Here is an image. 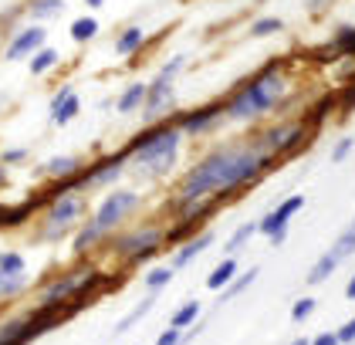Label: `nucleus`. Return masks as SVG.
Returning a JSON list of instances; mask_svg holds the SVG:
<instances>
[{"label": "nucleus", "instance_id": "1", "mask_svg": "<svg viewBox=\"0 0 355 345\" xmlns=\"http://www.w3.org/2000/svg\"><path fill=\"white\" fill-rule=\"evenodd\" d=\"M271 162L274 156L257 149L254 142H247V146H220L183 176V183H180V210H190V207L203 203V200L234 196L241 186L254 183L261 173H268Z\"/></svg>", "mask_w": 355, "mask_h": 345}, {"label": "nucleus", "instance_id": "2", "mask_svg": "<svg viewBox=\"0 0 355 345\" xmlns=\"http://www.w3.org/2000/svg\"><path fill=\"white\" fill-rule=\"evenodd\" d=\"M284 92H288V78L281 75V61H271V65H264L247 85H241L230 95L227 119H234V122H254V119L268 115L284 99Z\"/></svg>", "mask_w": 355, "mask_h": 345}, {"label": "nucleus", "instance_id": "3", "mask_svg": "<svg viewBox=\"0 0 355 345\" xmlns=\"http://www.w3.org/2000/svg\"><path fill=\"white\" fill-rule=\"evenodd\" d=\"M180 142H183V129L176 122H159L146 133H139L125 149L129 156L136 160V166L149 176H163L176 166V156H180Z\"/></svg>", "mask_w": 355, "mask_h": 345}, {"label": "nucleus", "instance_id": "4", "mask_svg": "<svg viewBox=\"0 0 355 345\" xmlns=\"http://www.w3.org/2000/svg\"><path fill=\"white\" fill-rule=\"evenodd\" d=\"M92 274H95V271H82V267H78V271H68V274L55 278V281L41 292V301H37V305H41V308H55V312L64 315V308L75 301V294L88 285Z\"/></svg>", "mask_w": 355, "mask_h": 345}, {"label": "nucleus", "instance_id": "5", "mask_svg": "<svg viewBox=\"0 0 355 345\" xmlns=\"http://www.w3.org/2000/svg\"><path fill=\"white\" fill-rule=\"evenodd\" d=\"M85 213V196L82 193H68V196H58L55 203L44 213V237H61L68 227H75Z\"/></svg>", "mask_w": 355, "mask_h": 345}, {"label": "nucleus", "instance_id": "6", "mask_svg": "<svg viewBox=\"0 0 355 345\" xmlns=\"http://www.w3.org/2000/svg\"><path fill=\"white\" fill-rule=\"evenodd\" d=\"M136 207H139V193H132V190H115V193H109V196L98 203L92 224H95L102 234H109V230H115V227L129 217V210H136Z\"/></svg>", "mask_w": 355, "mask_h": 345}, {"label": "nucleus", "instance_id": "7", "mask_svg": "<svg viewBox=\"0 0 355 345\" xmlns=\"http://www.w3.org/2000/svg\"><path fill=\"white\" fill-rule=\"evenodd\" d=\"M308 142V129L301 126V122H284V126H274V129H268V133L261 135L254 146L257 149H264L268 156H288V153H295L298 146H304Z\"/></svg>", "mask_w": 355, "mask_h": 345}, {"label": "nucleus", "instance_id": "8", "mask_svg": "<svg viewBox=\"0 0 355 345\" xmlns=\"http://www.w3.org/2000/svg\"><path fill=\"white\" fill-rule=\"evenodd\" d=\"M159 240H166L159 227H146V230H136V234H125V237L115 240V254H122L129 264H142L159 251Z\"/></svg>", "mask_w": 355, "mask_h": 345}, {"label": "nucleus", "instance_id": "9", "mask_svg": "<svg viewBox=\"0 0 355 345\" xmlns=\"http://www.w3.org/2000/svg\"><path fill=\"white\" fill-rule=\"evenodd\" d=\"M301 207H304V196H301V193L288 196V200H281V203H277L264 220H257V224H261V234H264V237H271V244L277 247L281 240L288 237V224H291V217H295Z\"/></svg>", "mask_w": 355, "mask_h": 345}, {"label": "nucleus", "instance_id": "10", "mask_svg": "<svg viewBox=\"0 0 355 345\" xmlns=\"http://www.w3.org/2000/svg\"><path fill=\"white\" fill-rule=\"evenodd\" d=\"M125 160H129V149H119V153H112V156H105V160L92 162V166L82 173V193L115 183V180L122 176V169H125Z\"/></svg>", "mask_w": 355, "mask_h": 345}, {"label": "nucleus", "instance_id": "11", "mask_svg": "<svg viewBox=\"0 0 355 345\" xmlns=\"http://www.w3.org/2000/svg\"><path fill=\"white\" fill-rule=\"evenodd\" d=\"M223 115H227V106H223V102H210V106H203V108L183 112V115L176 119V126L183 129V135H203V133H210Z\"/></svg>", "mask_w": 355, "mask_h": 345}, {"label": "nucleus", "instance_id": "12", "mask_svg": "<svg viewBox=\"0 0 355 345\" xmlns=\"http://www.w3.org/2000/svg\"><path fill=\"white\" fill-rule=\"evenodd\" d=\"M44 31L34 24V27H24V31H17L14 37H10V44H7V51H3V58L7 61H21V58H34V54L44 48Z\"/></svg>", "mask_w": 355, "mask_h": 345}, {"label": "nucleus", "instance_id": "13", "mask_svg": "<svg viewBox=\"0 0 355 345\" xmlns=\"http://www.w3.org/2000/svg\"><path fill=\"white\" fill-rule=\"evenodd\" d=\"M176 102V92H173V81L163 78V75H156V78L149 81V99H146V108H142V115L146 119H159L163 112H169Z\"/></svg>", "mask_w": 355, "mask_h": 345}, {"label": "nucleus", "instance_id": "14", "mask_svg": "<svg viewBox=\"0 0 355 345\" xmlns=\"http://www.w3.org/2000/svg\"><path fill=\"white\" fill-rule=\"evenodd\" d=\"M78 112H82V99H78V92H75L71 85H64L55 99H51V122H55V126H68Z\"/></svg>", "mask_w": 355, "mask_h": 345}, {"label": "nucleus", "instance_id": "15", "mask_svg": "<svg viewBox=\"0 0 355 345\" xmlns=\"http://www.w3.org/2000/svg\"><path fill=\"white\" fill-rule=\"evenodd\" d=\"M210 244H214V230H203V234L190 237L187 244H180V251L173 254V267H187L193 258H200V254H203Z\"/></svg>", "mask_w": 355, "mask_h": 345}, {"label": "nucleus", "instance_id": "16", "mask_svg": "<svg viewBox=\"0 0 355 345\" xmlns=\"http://www.w3.org/2000/svg\"><path fill=\"white\" fill-rule=\"evenodd\" d=\"M146 99H149V85H142V81H132L122 95H119V102L115 108L122 112V115H132V112H142L146 108Z\"/></svg>", "mask_w": 355, "mask_h": 345}, {"label": "nucleus", "instance_id": "17", "mask_svg": "<svg viewBox=\"0 0 355 345\" xmlns=\"http://www.w3.org/2000/svg\"><path fill=\"white\" fill-rule=\"evenodd\" d=\"M44 173L55 180V183H61V180H75V176H82V160L78 156H55V160L44 166Z\"/></svg>", "mask_w": 355, "mask_h": 345}, {"label": "nucleus", "instance_id": "18", "mask_svg": "<svg viewBox=\"0 0 355 345\" xmlns=\"http://www.w3.org/2000/svg\"><path fill=\"white\" fill-rule=\"evenodd\" d=\"M234 274H237V258H223L214 271H210V278H207V288L210 292H220V288H230L234 285Z\"/></svg>", "mask_w": 355, "mask_h": 345}, {"label": "nucleus", "instance_id": "19", "mask_svg": "<svg viewBox=\"0 0 355 345\" xmlns=\"http://www.w3.org/2000/svg\"><path fill=\"white\" fill-rule=\"evenodd\" d=\"M146 44V31L142 27H125L119 37H115V54H122V58H129V54H136L139 48Z\"/></svg>", "mask_w": 355, "mask_h": 345}, {"label": "nucleus", "instance_id": "20", "mask_svg": "<svg viewBox=\"0 0 355 345\" xmlns=\"http://www.w3.org/2000/svg\"><path fill=\"white\" fill-rule=\"evenodd\" d=\"M338 264H342V261H338L331 251H325V254L311 264V271H308V285H322V281H328V278L335 274V267Z\"/></svg>", "mask_w": 355, "mask_h": 345}, {"label": "nucleus", "instance_id": "21", "mask_svg": "<svg viewBox=\"0 0 355 345\" xmlns=\"http://www.w3.org/2000/svg\"><path fill=\"white\" fill-rule=\"evenodd\" d=\"M254 234H261V224H241V227L230 234V240H227V258H237Z\"/></svg>", "mask_w": 355, "mask_h": 345}, {"label": "nucleus", "instance_id": "22", "mask_svg": "<svg viewBox=\"0 0 355 345\" xmlns=\"http://www.w3.org/2000/svg\"><path fill=\"white\" fill-rule=\"evenodd\" d=\"M153 305H156V298H153V294H149V298H142V301H139V305L129 312V315H125V319H119V325H115V335H125V332H129L136 321H142L149 312H153Z\"/></svg>", "mask_w": 355, "mask_h": 345}, {"label": "nucleus", "instance_id": "23", "mask_svg": "<svg viewBox=\"0 0 355 345\" xmlns=\"http://www.w3.org/2000/svg\"><path fill=\"white\" fill-rule=\"evenodd\" d=\"M0 271L7 278H24L28 274V261L21 251H0Z\"/></svg>", "mask_w": 355, "mask_h": 345}, {"label": "nucleus", "instance_id": "24", "mask_svg": "<svg viewBox=\"0 0 355 345\" xmlns=\"http://www.w3.org/2000/svg\"><path fill=\"white\" fill-rule=\"evenodd\" d=\"M328 251H331V254H335L338 261H345V258H352V254H355V217L349 220V227H345V230L338 234V240H335V244H331Z\"/></svg>", "mask_w": 355, "mask_h": 345}, {"label": "nucleus", "instance_id": "25", "mask_svg": "<svg viewBox=\"0 0 355 345\" xmlns=\"http://www.w3.org/2000/svg\"><path fill=\"white\" fill-rule=\"evenodd\" d=\"M200 301H187L183 308H176L173 312V319H169V328H190V325H196L200 321Z\"/></svg>", "mask_w": 355, "mask_h": 345}, {"label": "nucleus", "instance_id": "26", "mask_svg": "<svg viewBox=\"0 0 355 345\" xmlns=\"http://www.w3.org/2000/svg\"><path fill=\"white\" fill-rule=\"evenodd\" d=\"M58 61H61V54H58L55 48H48V44H44L41 51L31 58V75H48V71L55 68Z\"/></svg>", "mask_w": 355, "mask_h": 345}, {"label": "nucleus", "instance_id": "27", "mask_svg": "<svg viewBox=\"0 0 355 345\" xmlns=\"http://www.w3.org/2000/svg\"><path fill=\"white\" fill-rule=\"evenodd\" d=\"M102 237H105V234H102V230L88 220L82 230H78V237H75V254H78V258H82V254H88V251H92V247H95Z\"/></svg>", "mask_w": 355, "mask_h": 345}, {"label": "nucleus", "instance_id": "28", "mask_svg": "<svg viewBox=\"0 0 355 345\" xmlns=\"http://www.w3.org/2000/svg\"><path fill=\"white\" fill-rule=\"evenodd\" d=\"M331 51L345 54V58H355V27H338L335 37H331Z\"/></svg>", "mask_w": 355, "mask_h": 345}, {"label": "nucleus", "instance_id": "29", "mask_svg": "<svg viewBox=\"0 0 355 345\" xmlns=\"http://www.w3.org/2000/svg\"><path fill=\"white\" fill-rule=\"evenodd\" d=\"M173 278H176V267H173V264H169V267H153V271H146V274H142V281H146V288H149V292H159V288H166Z\"/></svg>", "mask_w": 355, "mask_h": 345}, {"label": "nucleus", "instance_id": "30", "mask_svg": "<svg viewBox=\"0 0 355 345\" xmlns=\"http://www.w3.org/2000/svg\"><path fill=\"white\" fill-rule=\"evenodd\" d=\"M61 7H64V0H31L28 14L34 17V21H48V17L61 14Z\"/></svg>", "mask_w": 355, "mask_h": 345}, {"label": "nucleus", "instance_id": "31", "mask_svg": "<svg viewBox=\"0 0 355 345\" xmlns=\"http://www.w3.org/2000/svg\"><path fill=\"white\" fill-rule=\"evenodd\" d=\"M95 34H98V21H95V17H78V21H71V41L85 44V41H92Z\"/></svg>", "mask_w": 355, "mask_h": 345}, {"label": "nucleus", "instance_id": "32", "mask_svg": "<svg viewBox=\"0 0 355 345\" xmlns=\"http://www.w3.org/2000/svg\"><path fill=\"white\" fill-rule=\"evenodd\" d=\"M257 274H261V271H257V267H250L247 274H241V278H234V285H230V288H223V294H220V305H223V301H230L234 294H241L244 288H250V285L257 281Z\"/></svg>", "mask_w": 355, "mask_h": 345}, {"label": "nucleus", "instance_id": "33", "mask_svg": "<svg viewBox=\"0 0 355 345\" xmlns=\"http://www.w3.org/2000/svg\"><path fill=\"white\" fill-rule=\"evenodd\" d=\"M277 31H284V21H281V17H261V21L250 24V34H254V37H271Z\"/></svg>", "mask_w": 355, "mask_h": 345}, {"label": "nucleus", "instance_id": "34", "mask_svg": "<svg viewBox=\"0 0 355 345\" xmlns=\"http://www.w3.org/2000/svg\"><path fill=\"white\" fill-rule=\"evenodd\" d=\"M315 308H318V301L304 294V298H298V301L291 305V319H295V321H304L308 315H311V312H315Z\"/></svg>", "mask_w": 355, "mask_h": 345}, {"label": "nucleus", "instance_id": "35", "mask_svg": "<svg viewBox=\"0 0 355 345\" xmlns=\"http://www.w3.org/2000/svg\"><path fill=\"white\" fill-rule=\"evenodd\" d=\"M24 281H28V274L24 278H7L3 271H0V298H7V294H17L24 288Z\"/></svg>", "mask_w": 355, "mask_h": 345}, {"label": "nucleus", "instance_id": "36", "mask_svg": "<svg viewBox=\"0 0 355 345\" xmlns=\"http://www.w3.org/2000/svg\"><path fill=\"white\" fill-rule=\"evenodd\" d=\"M183 65H187V58H183V54H176V58H173V61H166L163 68H159V75H163V78H176V75H180V71H183Z\"/></svg>", "mask_w": 355, "mask_h": 345}, {"label": "nucleus", "instance_id": "37", "mask_svg": "<svg viewBox=\"0 0 355 345\" xmlns=\"http://www.w3.org/2000/svg\"><path fill=\"white\" fill-rule=\"evenodd\" d=\"M352 149H355V139H349V135H345V139H338V142H335V149H331V162H342Z\"/></svg>", "mask_w": 355, "mask_h": 345}, {"label": "nucleus", "instance_id": "38", "mask_svg": "<svg viewBox=\"0 0 355 345\" xmlns=\"http://www.w3.org/2000/svg\"><path fill=\"white\" fill-rule=\"evenodd\" d=\"M183 339H187V332H183V328H166L163 335L156 339V345H180Z\"/></svg>", "mask_w": 355, "mask_h": 345}, {"label": "nucleus", "instance_id": "39", "mask_svg": "<svg viewBox=\"0 0 355 345\" xmlns=\"http://www.w3.org/2000/svg\"><path fill=\"white\" fill-rule=\"evenodd\" d=\"M338 342H342V345H355V315L345 321L342 328H338Z\"/></svg>", "mask_w": 355, "mask_h": 345}, {"label": "nucleus", "instance_id": "40", "mask_svg": "<svg viewBox=\"0 0 355 345\" xmlns=\"http://www.w3.org/2000/svg\"><path fill=\"white\" fill-rule=\"evenodd\" d=\"M311 345H342V342H338V332H318L311 339Z\"/></svg>", "mask_w": 355, "mask_h": 345}, {"label": "nucleus", "instance_id": "41", "mask_svg": "<svg viewBox=\"0 0 355 345\" xmlns=\"http://www.w3.org/2000/svg\"><path fill=\"white\" fill-rule=\"evenodd\" d=\"M24 156H28V149H7V153H3V162L10 166V162H21Z\"/></svg>", "mask_w": 355, "mask_h": 345}, {"label": "nucleus", "instance_id": "42", "mask_svg": "<svg viewBox=\"0 0 355 345\" xmlns=\"http://www.w3.org/2000/svg\"><path fill=\"white\" fill-rule=\"evenodd\" d=\"M345 298H349V301H355V274L349 278V285H345Z\"/></svg>", "mask_w": 355, "mask_h": 345}, {"label": "nucleus", "instance_id": "43", "mask_svg": "<svg viewBox=\"0 0 355 345\" xmlns=\"http://www.w3.org/2000/svg\"><path fill=\"white\" fill-rule=\"evenodd\" d=\"M291 345H311V339H304V335H301V339H295Z\"/></svg>", "mask_w": 355, "mask_h": 345}, {"label": "nucleus", "instance_id": "44", "mask_svg": "<svg viewBox=\"0 0 355 345\" xmlns=\"http://www.w3.org/2000/svg\"><path fill=\"white\" fill-rule=\"evenodd\" d=\"M85 3H88V7H102L105 0H85Z\"/></svg>", "mask_w": 355, "mask_h": 345}, {"label": "nucleus", "instance_id": "45", "mask_svg": "<svg viewBox=\"0 0 355 345\" xmlns=\"http://www.w3.org/2000/svg\"><path fill=\"white\" fill-rule=\"evenodd\" d=\"M0 180H3V169H0Z\"/></svg>", "mask_w": 355, "mask_h": 345}]
</instances>
